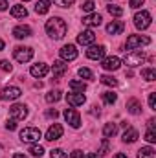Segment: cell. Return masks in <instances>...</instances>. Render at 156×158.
<instances>
[{"label":"cell","mask_w":156,"mask_h":158,"mask_svg":"<svg viewBox=\"0 0 156 158\" xmlns=\"http://www.w3.org/2000/svg\"><path fill=\"white\" fill-rule=\"evenodd\" d=\"M81 7H83V11H86V13H92V11H94V7H96V4H94L92 0H86Z\"/></svg>","instance_id":"obj_36"},{"label":"cell","mask_w":156,"mask_h":158,"mask_svg":"<svg viewBox=\"0 0 156 158\" xmlns=\"http://www.w3.org/2000/svg\"><path fill=\"white\" fill-rule=\"evenodd\" d=\"M61 59L63 61H74L76 57H77V48L74 46V44H66V46H63L61 48Z\"/></svg>","instance_id":"obj_9"},{"label":"cell","mask_w":156,"mask_h":158,"mask_svg":"<svg viewBox=\"0 0 156 158\" xmlns=\"http://www.w3.org/2000/svg\"><path fill=\"white\" fill-rule=\"evenodd\" d=\"M40 136H42V134H40V131L37 127H26V129L20 131V140H22V142L33 143V142H39Z\"/></svg>","instance_id":"obj_3"},{"label":"cell","mask_w":156,"mask_h":158,"mask_svg":"<svg viewBox=\"0 0 156 158\" xmlns=\"http://www.w3.org/2000/svg\"><path fill=\"white\" fill-rule=\"evenodd\" d=\"M105 52H107V48H105L103 44H99V46H90V48L86 50V57H88V59L97 61V59H103Z\"/></svg>","instance_id":"obj_11"},{"label":"cell","mask_w":156,"mask_h":158,"mask_svg":"<svg viewBox=\"0 0 156 158\" xmlns=\"http://www.w3.org/2000/svg\"><path fill=\"white\" fill-rule=\"evenodd\" d=\"M143 2H145V0H130V2H129V6H130L132 9H138V7H142V6H143Z\"/></svg>","instance_id":"obj_42"},{"label":"cell","mask_w":156,"mask_h":158,"mask_svg":"<svg viewBox=\"0 0 156 158\" xmlns=\"http://www.w3.org/2000/svg\"><path fill=\"white\" fill-rule=\"evenodd\" d=\"M59 7H68V6H72L74 4V0H53Z\"/></svg>","instance_id":"obj_41"},{"label":"cell","mask_w":156,"mask_h":158,"mask_svg":"<svg viewBox=\"0 0 156 158\" xmlns=\"http://www.w3.org/2000/svg\"><path fill=\"white\" fill-rule=\"evenodd\" d=\"M117 132V125L116 123H107L105 127H103V134H105V138H112V136H116Z\"/></svg>","instance_id":"obj_25"},{"label":"cell","mask_w":156,"mask_h":158,"mask_svg":"<svg viewBox=\"0 0 156 158\" xmlns=\"http://www.w3.org/2000/svg\"><path fill=\"white\" fill-rule=\"evenodd\" d=\"M66 101H68V105H72V107H79V105H83V103L86 101V98L83 96V92H74V94H68V96H66Z\"/></svg>","instance_id":"obj_17"},{"label":"cell","mask_w":156,"mask_h":158,"mask_svg":"<svg viewBox=\"0 0 156 158\" xmlns=\"http://www.w3.org/2000/svg\"><path fill=\"white\" fill-rule=\"evenodd\" d=\"M4 46H6V44H4V40L0 39V50H4Z\"/></svg>","instance_id":"obj_51"},{"label":"cell","mask_w":156,"mask_h":158,"mask_svg":"<svg viewBox=\"0 0 156 158\" xmlns=\"http://www.w3.org/2000/svg\"><path fill=\"white\" fill-rule=\"evenodd\" d=\"M138 131L136 129H130V127H127V131L123 132V142L125 143H134L136 140H138Z\"/></svg>","instance_id":"obj_22"},{"label":"cell","mask_w":156,"mask_h":158,"mask_svg":"<svg viewBox=\"0 0 156 158\" xmlns=\"http://www.w3.org/2000/svg\"><path fill=\"white\" fill-rule=\"evenodd\" d=\"M156 156V151L153 147H142L138 151V158H154Z\"/></svg>","instance_id":"obj_26"},{"label":"cell","mask_w":156,"mask_h":158,"mask_svg":"<svg viewBox=\"0 0 156 158\" xmlns=\"http://www.w3.org/2000/svg\"><path fill=\"white\" fill-rule=\"evenodd\" d=\"M48 72H50V68H48V64H44V63H37V64H33V66L30 68V74H31L33 77H44Z\"/></svg>","instance_id":"obj_16"},{"label":"cell","mask_w":156,"mask_h":158,"mask_svg":"<svg viewBox=\"0 0 156 158\" xmlns=\"http://www.w3.org/2000/svg\"><path fill=\"white\" fill-rule=\"evenodd\" d=\"M101 20H103V17L99 13H90L83 19V24L88 28H96V26H101Z\"/></svg>","instance_id":"obj_14"},{"label":"cell","mask_w":156,"mask_h":158,"mask_svg":"<svg viewBox=\"0 0 156 158\" xmlns=\"http://www.w3.org/2000/svg\"><path fill=\"white\" fill-rule=\"evenodd\" d=\"M70 158H83V153H81V151H74V153L70 155Z\"/></svg>","instance_id":"obj_46"},{"label":"cell","mask_w":156,"mask_h":158,"mask_svg":"<svg viewBox=\"0 0 156 158\" xmlns=\"http://www.w3.org/2000/svg\"><path fill=\"white\" fill-rule=\"evenodd\" d=\"M17 119H7V123H6V129L7 131H15L17 129V123H15Z\"/></svg>","instance_id":"obj_43"},{"label":"cell","mask_w":156,"mask_h":158,"mask_svg":"<svg viewBox=\"0 0 156 158\" xmlns=\"http://www.w3.org/2000/svg\"><path fill=\"white\" fill-rule=\"evenodd\" d=\"M13 55H15V59H17L18 63H28V61L33 57V50H31V48H24V46H18V48H15Z\"/></svg>","instance_id":"obj_7"},{"label":"cell","mask_w":156,"mask_h":158,"mask_svg":"<svg viewBox=\"0 0 156 158\" xmlns=\"http://www.w3.org/2000/svg\"><path fill=\"white\" fill-rule=\"evenodd\" d=\"M127 110H129L130 114H134V116H136V114H140V112H142V103H140L136 98H130V99L127 101Z\"/></svg>","instance_id":"obj_21"},{"label":"cell","mask_w":156,"mask_h":158,"mask_svg":"<svg viewBox=\"0 0 156 158\" xmlns=\"http://www.w3.org/2000/svg\"><path fill=\"white\" fill-rule=\"evenodd\" d=\"M101 66H103L105 70H109V72H114V70H117V68L121 66V61H119L117 57H105L103 63H101Z\"/></svg>","instance_id":"obj_15"},{"label":"cell","mask_w":156,"mask_h":158,"mask_svg":"<svg viewBox=\"0 0 156 158\" xmlns=\"http://www.w3.org/2000/svg\"><path fill=\"white\" fill-rule=\"evenodd\" d=\"M61 98H63V96H61V90H51V92L46 94V101H48V103H57Z\"/></svg>","instance_id":"obj_28"},{"label":"cell","mask_w":156,"mask_h":158,"mask_svg":"<svg viewBox=\"0 0 156 158\" xmlns=\"http://www.w3.org/2000/svg\"><path fill=\"white\" fill-rule=\"evenodd\" d=\"M109 149H110V145H109V140L105 138V140L101 142V147H99V151H97V156H107V155H109Z\"/></svg>","instance_id":"obj_31"},{"label":"cell","mask_w":156,"mask_h":158,"mask_svg":"<svg viewBox=\"0 0 156 158\" xmlns=\"http://www.w3.org/2000/svg\"><path fill=\"white\" fill-rule=\"evenodd\" d=\"M13 158H28V156H26V155H22V153H15Z\"/></svg>","instance_id":"obj_48"},{"label":"cell","mask_w":156,"mask_h":158,"mask_svg":"<svg viewBox=\"0 0 156 158\" xmlns=\"http://www.w3.org/2000/svg\"><path fill=\"white\" fill-rule=\"evenodd\" d=\"M22 2H30V0H22Z\"/></svg>","instance_id":"obj_52"},{"label":"cell","mask_w":156,"mask_h":158,"mask_svg":"<svg viewBox=\"0 0 156 158\" xmlns=\"http://www.w3.org/2000/svg\"><path fill=\"white\" fill-rule=\"evenodd\" d=\"M149 107H151V110H156V94L154 92L149 94Z\"/></svg>","instance_id":"obj_39"},{"label":"cell","mask_w":156,"mask_h":158,"mask_svg":"<svg viewBox=\"0 0 156 158\" xmlns=\"http://www.w3.org/2000/svg\"><path fill=\"white\" fill-rule=\"evenodd\" d=\"M134 26L138 28V30H147L149 26H151V13L149 11H138L136 15H134Z\"/></svg>","instance_id":"obj_4"},{"label":"cell","mask_w":156,"mask_h":158,"mask_svg":"<svg viewBox=\"0 0 156 158\" xmlns=\"http://www.w3.org/2000/svg\"><path fill=\"white\" fill-rule=\"evenodd\" d=\"M13 35L17 39H28V37H31V28L30 26H17L13 30Z\"/></svg>","instance_id":"obj_19"},{"label":"cell","mask_w":156,"mask_h":158,"mask_svg":"<svg viewBox=\"0 0 156 158\" xmlns=\"http://www.w3.org/2000/svg\"><path fill=\"white\" fill-rule=\"evenodd\" d=\"M125 30V24L121 22V20H112L109 26H107V33H110V35H117V33H121Z\"/></svg>","instance_id":"obj_20"},{"label":"cell","mask_w":156,"mask_h":158,"mask_svg":"<svg viewBox=\"0 0 156 158\" xmlns=\"http://www.w3.org/2000/svg\"><path fill=\"white\" fill-rule=\"evenodd\" d=\"M84 158H99V156H97V155H94V153H86Z\"/></svg>","instance_id":"obj_49"},{"label":"cell","mask_w":156,"mask_h":158,"mask_svg":"<svg viewBox=\"0 0 156 158\" xmlns=\"http://www.w3.org/2000/svg\"><path fill=\"white\" fill-rule=\"evenodd\" d=\"M154 123H156L154 118H151L149 121H147V125H149V129H151V131H154Z\"/></svg>","instance_id":"obj_47"},{"label":"cell","mask_w":156,"mask_h":158,"mask_svg":"<svg viewBox=\"0 0 156 158\" xmlns=\"http://www.w3.org/2000/svg\"><path fill=\"white\" fill-rule=\"evenodd\" d=\"M50 158H66V153H64L63 149H53V151L50 153Z\"/></svg>","instance_id":"obj_37"},{"label":"cell","mask_w":156,"mask_h":158,"mask_svg":"<svg viewBox=\"0 0 156 158\" xmlns=\"http://www.w3.org/2000/svg\"><path fill=\"white\" fill-rule=\"evenodd\" d=\"M0 68H2L4 72H11V68H13V66L9 64V61H6V59H2V61H0Z\"/></svg>","instance_id":"obj_40"},{"label":"cell","mask_w":156,"mask_h":158,"mask_svg":"<svg viewBox=\"0 0 156 158\" xmlns=\"http://www.w3.org/2000/svg\"><path fill=\"white\" fill-rule=\"evenodd\" d=\"M7 6H9V4H7V0H0V11H6V9H7Z\"/></svg>","instance_id":"obj_45"},{"label":"cell","mask_w":156,"mask_h":158,"mask_svg":"<svg viewBox=\"0 0 156 158\" xmlns=\"http://www.w3.org/2000/svg\"><path fill=\"white\" fill-rule=\"evenodd\" d=\"M74 92H84L86 90V83H83V81H77V79H74V81H70V85H68Z\"/></svg>","instance_id":"obj_27"},{"label":"cell","mask_w":156,"mask_h":158,"mask_svg":"<svg viewBox=\"0 0 156 158\" xmlns=\"http://www.w3.org/2000/svg\"><path fill=\"white\" fill-rule=\"evenodd\" d=\"M30 153H31V156L40 158L44 155V147H42V145H31V147H30Z\"/></svg>","instance_id":"obj_32"},{"label":"cell","mask_w":156,"mask_h":158,"mask_svg":"<svg viewBox=\"0 0 156 158\" xmlns=\"http://www.w3.org/2000/svg\"><path fill=\"white\" fill-rule=\"evenodd\" d=\"M145 140H147L149 143H154V142H156V132L149 129V131H147V134H145Z\"/></svg>","instance_id":"obj_38"},{"label":"cell","mask_w":156,"mask_h":158,"mask_svg":"<svg viewBox=\"0 0 156 158\" xmlns=\"http://www.w3.org/2000/svg\"><path fill=\"white\" fill-rule=\"evenodd\" d=\"M22 96V90L18 86H6L0 90V99L2 101H13V99H18Z\"/></svg>","instance_id":"obj_5"},{"label":"cell","mask_w":156,"mask_h":158,"mask_svg":"<svg viewBox=\"0 0 156 158\" xmlns=\"http://www.w3.org/2000/svg\"><path fill=\"white\" fill-rule=\"evenodd\" d=\"M101 98H103V101H105L107 105H112V103H116L117 94H114V92H103Z\"/></svg>","instance_id":"obj_30"},{"label":"cell","mask_w":156,"mask_h":158,"mask_svg":"<svg viewBox=\"0 0 156 158\" xmlns=\"http://www.w3.org/2000/svg\"><path fill=\"white\" fill-rule=\"evenodd\" d=\"M114 158H127V155H123V153H117Z\"/></svg>","instance_id":"obj_50"},{"label":"cell","mask_w":156,"mask_h":158,"mask_svg":"<svg viewBox=\"0 0 156 158\" xmlns=\"http://www.w3.org/2000/svg\"><path fill=\"white\" fill-rule=\"evenodd\" d=\"M66 70H68L66 61H55V63H53V77L55 79H61L66 74Z\"/></svg>","instance_id":"obj_18"},{"label":"cell","mask_w":156,"mask_h":158,"mask_svg":"<svg viewBox=\"0 0 156 158\" xmlns=\"http://www.w3.org/2000/svg\"><path fill=\"white\" fill-rule=\"evenodd\" d=\"M77 74H79V77H83V79H94L92 70H88V68H79Z\"/></svg>","instance_id":"obj_35"},{"label":"cell","mask_w":156,"mask_h":158,"mask_svg":"<svg viewBox=\"0 0 156 158\" xmlns=\"http://www.w3.org/2000/svg\"><path fill=\"white\" fill-rule=\"evenodd\" d=\"M48 11H50V0H39L35 4V13L37 15H44Z\"/></svg>","instance_id":"obj_24"},{"label":"cell","mask_w":156,"mask_h":158,"mask_svg":"<svg viewBox=\"0 0 156 158\" xmlns=\"http://www.w3.org/2000/svg\"><path fill=\"white\" fill-rule=\"evenodd\" d=\"M46 33L51 37V39L59 40L63 39L64 35H66V30H68V26H66V22L63 20V19H59V17H53V19H50L48 22H46Z\"/></svg>","instance_id":"obj_1"},{"label":"cell","mask_w":156,"mask_h":158,"mask_svg":"<svg viewBox=\"0 0 156 158\" xmlns=\"http://www.w3.org/2000/svg\"><path fill=\"white\" fill-rule=\"evenodd\" d=\"M101 83L103 85H107V86H116L117 85V79L116 77H112V76H101Z\"/></svg>","instance_id":"obj_33"},{"label":"cell","mask_w":156,"mask_h":158,"mask_svg":"<svg viewBox=\"0 0 156 158\" xmlns=\"http://www.w3.org/2000/svg\"><path fill=\"white\" fill-rule=\"evenodd\" d=\"M46 116H48V118H57V116H59V112L53 109V110H48V112H46Z\"/></svg>","instance_id":"obj_44"},{"label":"cell","mask_w":156,"mask_h":158,"mask_svg":"<svg viewBox=\"0 0 156 158\" xmlns=\"http://www.w3.org/2000/svg\"><path fill=\"white\" fill-rule=\"evenodd\" d=\"M94 40H96V35L92 30H84L77 35V42L83 46H90V44H94Z\"/></svg>","instance_id":"obj_13"},{"label":"cell","mask_w":156,"mask_h":158,"mask_svg":"<svg viewBox=\"0 0 156 158\" xmlns=\"http://www.w3.org/2000/svg\"><path fill=\"white\" fill-rule=\"evenodd\" d=\"M143 61H145V55L142 52H136V50H130L125 55V64L127 66H140V64H143Z\"/></svg>","instance_id":"obj_6"},{"label":"cell","mask_w":156,"mask_h":158,"mask_svg":"<svg viewBox=\"0 0 156 158\" xmlns=\"http://www.w3.org/2000/svg\"><path fill=\"white\" fill-rule=\"evenodd\" d=\"M147 44H151V39L147 35H129L127 42H125L127 50H136V48H142V46H147Z\"/></svg>","instance_id":"obj_2"},{"label":"cell","mask_w":156,"mask_h":158,"mask_svg":"<svg viewBox=\"0 0 156 158\" xmlns=\"http://www.w3.org/2000/svg\"><path fill=\"white\" fill-rule=\"evenodd\" d=\"M11 15H13L15 19H24V17H28V9H26L24 6L17 4V6L11 7Z\"/></svg>","instance_id":"obj_23"},{"label":"cell","mask_w":156,"mask_h":158,"mask_svg":"<svg viewBox=\"0 0 156 158\" xmlns=\"http://www.w3.org/2000/svg\"><path fill=\"white\" fill-rule=\"evenodd\" d=\"M107 9H109V13H110V15H114V17H121V15H123V9H121L119 6H114V4L107 6Z\"/></svg>","instance_id":"obj_34"},{"label":"cell","mask_w":156,"mask_h":158,"mask_svg":"<svg viewBox=\"0 0 156 158\" xmlns=\"http://www.w3.org/2000/svg\"><path fill=\"white\" fill-rule=\"evenodd\" d=\"M64 118H66V121L70 123V127H74V129H79V127H81V116H79L77 110L66 109V110H64Z\"/></svg>","instance_id":"obj_8"},{"label":"cell","mask_w":156,"mask_h":158,"mask_svg":"<svg viewBox=\"0 0 156 158\" xmlns=\"http://www.w3.org/2000/svg\"><path fill=\"white\" fill-rule=\"evenodd\" d=\"M142 77L145 81H154L156 79V70L154 68H143L142 70Z\"/></svg>","instance_id":"obj_29"},{"label":"cell","mask_w":156,"mask_h":158,"mask_svg":"<svg viewBox=\"0 0 156 158\" xmlns=\"http://www.w3.org/2000/svg\"><path fill=\"white\" fill-rule=\"evenodd\" d=\"M9 114H11L13 119H24V118H28V109L24 105H20V103H15L9 109Z\"/></svg>","instance_id":"obj_12"},{"label":"cell","mask_w":156,"mask_h":158,"mask_svg":"<svg viewBox=\"0 0 156 158\" xmlns=\"http://www.w3.org/2000/svg\"><path fill=\"white\" fill-rule=\"evenodd\" d=\"M63 132H64V129H63L59 123H53V125L46 131V140H48V142H55V140H59V138L63 136Z\"/></svg>","instance_id":"obj_10"}]
</instances>
